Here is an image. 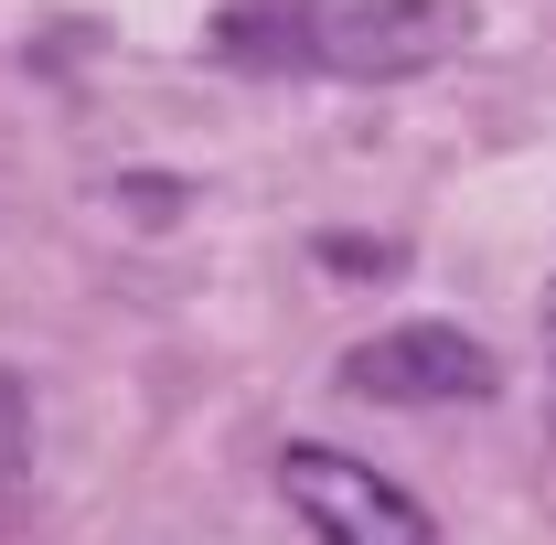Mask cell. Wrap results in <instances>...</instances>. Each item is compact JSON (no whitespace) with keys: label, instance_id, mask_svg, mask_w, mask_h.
I'll list each match as a JSON object with an SVG mask.
<instances>
[{"label":"cell","instance_id":"obj_2","mask_svg":"<svg viewBox=\"0 0 556 545\" xmlns=\"http://www.w3.org/2000/svg\"><path fill=\"white\" fill-rule=\"evenodd\" d=\"M278 492H289V514L321 545H439V524H428V503L407 481H386L353 449H321V439L278 449Z\"/></svg>","mask_w":556,"mask_h":545},{"label":"cell","instance_id":"obj_1","mask_svg":"<svg viewBox=\"0 0 556 545\" xmlns=\"http://www.w3.org/2000/svg\"><path fill=\"white\" fill-rule=\"evenodd\" d=\"M460 43H471V0H321L311 75H343V86H407V75L450 65Z\"/></svg>","mask_w":556,"mask_h":545},{"label":"cell","instance_id":"obj_6","mask_svg":"<svg viewBox=\"0 0 556 545\" xmlns=\"http://www.w3.org/2000/svg\"><path fill=\"white\" fill-rule=\"evenodd\" d=\"M321 268H332V278H396L407 257H396L386 236H321Z\"/></svg>","mask_w":556,"mask_h":545},{"label":"cell","instance_id":"obj_3","mask_svg":"<svg viewBox=\"0 0 556 545\" xmlns=\"http://www.w3.org/2000/svg\"><path fill=\"white\" fill-rule=\"evenodd\" d=\"M343 396H375V407H492L503 364L460 321H396V332H364L343 353Z\"/></svg>","mask_w":556,"mask_h":545},{"label":"cell","instance_id":"obj_7","mask_svg":"<svg viewBox=\"0 0 556 545\" xmlns=\"http://www.w3.org/2000/svg\"><path fill=\"white\" fill-rule=\"evenodd\" d=\"M546 385H556V289H546Z\"/></svg>","mask_w":556,"mask_h":545},{"label":"cell","instance_id":"obj_4","mask_svg":"<svg viewBox=\"0 0 556 545\" xmlns=\"http://www.w3.org/2000/svg\"><path fill=\"white\" fill-rule=\"evenodd\" d=\"M311 33H321V0H225V11H214V65L311 75Z\"/></svg>","mask_w":556,"mask_h":545},{"label":"cell","instance_id":"obj_5","mask_svg":"<svg viewBox=\"0 0 556 545\" xmlns=\"http://www.w3.org/2000/svg\"><path fill=\"white\" fill-rule=\"evenodd\" d=\"M22 471H33V385L0 364V492H22Z\"/></svg>","mask_w":556,"mask_h":545}]
</instances>
